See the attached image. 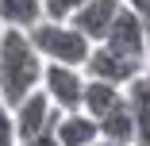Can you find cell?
Instances as JSON below:
<instances>
[{"instance_id": "cell-1", "label": "cell", "mask_w": 150, "mask_h": 146, "mask_svg": "<svg viewBox=\"0 0 150 146\" xmlns=\"http://www.w3.org/2000/svg\"><path fill=\"white\" fill-rule=\"evenodd\" d=\"M42 54L35 50L31 35L19 27H4L0 31V96L12 108L42 85Z\"/></svg>"}, {"instance_id": "cell-2", "label": "cell", "mask_w": 150, "mask_h": 146, "mask_svg": "<svg viewBox=\"0 0 150 146\" xmlns=\"http://www.w3.org/2000/svg\"><path fill=\"white\" fill-rule=\"evenodd\" d=\"M27 35H31L35 50L42 54V62H66V66H81L85 69V58L93 50V42H88L69 19H46L42 16Z\"/></svg>"}, {"instance_id": "cell-3", "label": "cell", "mask_w": 150, "mask_h": 146, "mask_svg": "<svg viewBox=\"0 0 150 146\" xmlns=\"http://www.w3.org/2000/svg\"><path fill=\"white\" fill-rule=\"evenodd\" d=\"M146 69H150L146 62L127 58V54H119V50H112V46H104V42H93V50H88V58H85V77L112 81V85H119V89H127V85H131L139 73H146Z\"/></svg>"}, {"instance_id": "cell-4", "label": "cell", "mask_w": 150, "mask_h": 146, "mask_svg": "<svg viewBox=\"0 0 150 146\" xmlns=\"http://www.w3.org/2000/svg\"><path fill=\"white\" fill-rule=\"evenodd\" d=\"M39 89L50 96V104L58 111H73V108H81V96H85V69L66 66V62H46Z\"/></svg>"}, {"instance_id": "cell-5", "label": "cell", "mask_w": 150, "mask_h": 146, "mask_svg": "<svg viewBox=\"0 0 150 146\" xmlns=\"http://www.w3.org/2000/svg\"><path fill=\"white\" fill-rule=\"evenodd\" d=\"M104 46H112V50H119V54H127V58H139V62H146L150 66V50H146V27H142V19L123 4L115 12V19H112V27H108V35L100 39Z\"/></svg>"}, {"instance_id": "cell-6", "label": "cell", "mask_w": 150, "mask_h": 146, "mask_svg": "<svg viewBox=\"0 0 150 146\" xmlns=\"http://www.w3.org/2000/svg\"><path fill=\"white\" fill-rule=\"evenodd\" d=\"M58 115H62V111L50 104V96L42 89H31V92L16 104V135H19V142L23 138H35L42 131H54V119H58Z\"/></svg>"}, {"instance_id": "cell-7", "label": "cell", "mask_w": 150, "mask_h": 146, "mask_svg": "<svg viewBox=\"0 0 150 146\" xmlns=\"http://www.w3.org/2000/svg\"><path fill=\"white\" fill-rule=\"evenodd\" d=\"M123 8V0H85V4L69 16V23L88 39V42H100L108 35V27L115 19V12Z\"/></svg>"}, {"instance_id": "cell-8", "label": "cell", "mask_w": 150, "mask_h": 146, "mask_svg": "<svg viewBox=\"0 0 150 146\" xmlns=\"http://www.w3.org/2000/svg\"><path fill=\"white\" fill-rule=\"evenodd\" d=\"M54 138L62 146H93L100 138V123L85 108H73V111H62L54 119Z\"/></svg>"}, {"instance_id": "cell-9", "label": "cell", "mask_w": 150, "mask_h": 146, "mask_svg": "<svg viewBox=\"0 0 150 146\" xmlns=\"http://www.w3.org/2000/svg\"><path fill=\"white\" fill-rule=\"evenodd\" d=\"M123 100H127L131 119H135V146H150V69L139 73L123 89Z\"/></svg>"}, {"instance_id": "cell-10", "label": "cell", "mask_w": 150, "mask_h": 146, "mask_svg": "<svg viewBox=\"0 0 150 146\" xmlns=\"http://www.w3.org/2000/svg\"><path fill=\"white\" fill-rule=\"evenodd\" d=\"M123 96V89L112 81H100V77H85V96H81V108L93 115V119H100V115Z\"/></svg>"}, {"instance_id": "cell-11", "label": "cell", "mask_w": 150, "mask_h": 146, "mask_svg": "<svg viewBox=\"0 0 150 146\" xmlns=\"http://www.w3.org/2000/svg\"><path fill=\"white\" fill-rule=\"evenodd\" d=\"M39 19H42V0H0V23L4 27L31 31Z\"/></svg>"}, {"instance_id": "cell-12", "label": "cell", "mask_w": 150, "mask_h": 146, "mask_svg": "<svg viewBox=\"0 0 150 146\" xmlns=\"http://www.w3.org/2000/svg\"><path fill=\"white\" fill-rule=\"evenodd\" d=\"M96 123H100V135H104V138H131V142H135V119H131V108H127L123 96H119Z\"/></svg>"}, {"instance_id": "cell-13", "label": "cell", "mask_w": 150, "mask_h": 146, "mask_svg": "<svg viewBox=\"0 0 150 146\" xmlns=\"http://www.w3.org/2000/svg\"><path fill=\"white\" fill-rule=\"evenodd\" d=\"M0 146H19V135H16V108L0 96Z\"/></svg>"}, {"instance_id": "cell-14", "label": "cell", "mask_w": 150, "mask_h": 146, "mask_svg": "<svg viewBox=\"0 0 150 146\" xmlns=\"http://www.w3.org/2000/svg\"><path fill=\"white\" fill-rule=\"evenodd\" d=\"M85 0H42V16L46 19H69Z\"/></svg>"}, {"instance_id": "cell-15", "label": "cell", "mask_w": 150, "mask_h": 146, "mask_svg": "<svg viewBox=\"0 0 150 146\" xmlns=\"http://www.w3.org/2000/svg\"><path fill=\"white\" fill-rule=\"evenodd\" d=\"M123 4L142 19V27H146V50H150V0H123Z\"/></svg>"}, {"instance_id": "cell-16", "label": "cell", "mask_w": 150, "mask_h": 146, "mask_svg": "<svg viewBox=\"0 0 150 146\" xmlns=\"http://www.w3.org/2000/svg\"><path fill=\"white\" fill-rule=\"evenodd\" d=\"M19 146H62V142L54 138V131H42V135H35V138H23Z\"/></svg>"}, {"instance_id": "cell-17", "label": "cell", "mask_w": 150, "mask_h": 146, "mask_svg": "<svg viewBox=\"0 0 150 146\" xmlns=\"http://www.w3.org/2000/svg\"><path fill=\"white\" fill-rule=\"evenodd\" d=\"M93 146H135V142H131V138H104V135H100Z\"/></svg>"}, {"instance_id": "cell-18", "label": "cell", "mask_w": 150, "mask_h": 146, "mask_svg": "<svg viewBox=\"0 0 150 146\" xmlns=\"http://www.w3.org/2000/svg\"><path fill=\"white\" fill-rule=\"evenodd\" d=\"M0 31H4V23H0Z\"/></svg>"}]
</instances>
